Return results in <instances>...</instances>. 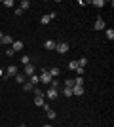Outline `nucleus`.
Here are the masks:
<instances>
[{"instance_id": "nucleus-1", "label": "nucleus", "mask_w": 114, "mask_h": 127, "mask_svg": "<svg viewBox=\"0 0 114 127\" xmlns=\"http://www.w3.org/2000/svg\"><path fill=\"white\" fill-rule=\"evenodd\" d=\"M69 49H71V46L67 42H57V46H55V51L61 53V55H65V53H69Z\"/></svg>"}, {"instance_id": "nucleus-2", "label": "nucleus", "mask_w": 114, "mask_h": 127, "mask_svg": "<svg viewBox=\"0 0 114 127\" xmlns=\"http://www.w3.org/2000/svg\"><path fill=\"white\" fill-rule=\"evenodd\" d=\"M38 78H40V82H42V84H49V82H51V76H49V72L46 68H42V72H40V76H38Z\"/></svg>"}, {"instance_id": "nucleus-3", "label": "nucleus", "mask_w": 114, "mask_h": 127, "mask_svg": "<svg viewBox=\"0 0 114 127\" xmlns=\"http://www.w3.org/2000/svg\"><path fill=\"white\" fill-rule=\"evenodd\" d=\"M17 74V64H10L8 70H6V78H11V76Z\"/></svg>"}, {"instance_id": "nucleus-4", "label": "nucleus", "mask_w": 114, "mask_h": 127, "mask_svg": "<svg viewBox=\"0 0 114 127\" xmlns=\"http://www.w3.org/2000/svg\"><path fill=\"white\" fill-rule=\"evenodd\" d=\"M84 95V87L82 85H74L72 87V97H82Z\"/></svg>"}, {"instance_id": "nucleus-5", "label": "nucleus", "mask_w": 114, "mask_h": 127, "mask_svg": "<svg viewBox=\"0 0 114 127\" xmlns=\"http://www.w3.org/2000/svg\"><path fill=\"white\" fill-rule=\"evenodd\" d=\"M46 97H48L49 101H53V99H57V89H53V87H49V89L46 91Z\"/></svg>"}, {"instance_id": "nucleus-6", "label": "nucleus", "mask_w": 114, "mask_h": 127, "mask_svg": "<svg viewBox=\"0 0 114 127\" xmlns=\"http://www.w3.org/2000/svg\"><path fill=\"white\" fill-rule=\"evenodd\" d=\"M95 31H105V21H103V17H97V19H95Z\"/></svg>"}, {"instance_id": "nucleus-7", "label": "nucleus", "mask_w": 114, "mask_h": 127, "mask_svg": "<svg viewBox=\"0 0 114 127\" xmlns=\"http://www.w3.org/2000/svg\"><path fill=\"white\" fill-rule=\"evenodd\" d=\"M23 74L31 78V76L34 74V64H25V72H23Z\"/></svg>"}, {"instance_id": "nucleus-8", "label": "nucleus", "mask_w": 114, "mask_h": 127, "mask_svg": "<svg viewBox=\"0 0 114 127\" xmlns=\"http://www.w3.org/2000/svg\"><path fill=\"white\" fill-rule=\"evenodd\" d=\"M11 49H13V51H21V49H23V42H21V40H13Z\"/></svg>"}, {"instance_id": "nucleus-9", "label": "nucleus", "mask_w": 114, "mask_h": 127, "mask_svg": "<svg viewBox=\"0 0 114 127\" xmlns=\"http://www.w3.org/2000/svg\"><path fill=\"white\" fill-rule=\"evenodd\" d=\"M13 78H15V82H17V84H25V82H27V76H25V74H19V72H17V74L13 76Z\"/></svg>"}, {"instance_id": "nucleus-10", "label": "nucleus", "mask_w": 114, "mask_h": 127, "mask_svg": "<svg viewBox=\"0 0 114 127\" xmlns=\"http://www.w3.org/2000/svg\"><path fill=\"white\" fill-rule=\"evenodd\" d=\"M55 46H57V42H53V40H46L44 42V48L46 49H55Z\"/></svg>"}, {"instance_id": "nucleus-11", "label": "nucleus", "mask_w": 114, "mask_h": 127, "mask_svg": "<svg viewBox=\"0 0 114 127\" xmlns=\"http://www.w3.org/2000/svg\"><path fill=\"white\" fill-rule=\"evenodd\" d=\"M48 72H49V76H51V78H53V80H55V78H57V76L61 74V70L57 68V66H53V68H49Z\"/></svg>"}, {"instance_id": "nucleus-12", "label": "nucleus", "mask_w": 114, "mask_h": 127, "mask_svg": "<svg viewBox=\"0 0 114 127\" xmlns=\"http://www.w3.org/2000/svg\"><path fill=\"white\" fill-rule=\"evenodd\" d=\"M105 36L112 42V40H114V29H105Z\"/></svg>"}, {"instance_id": "nucleus-13", "label": "nucleus", "mask_w": 114, "mask_h": 127, "mask_svg": "<svg viewBox=\"0 0 114 127\" xmlns=\"http://www.w3.org/2000/svg\"><path fill=\"white\" fill-rule=\"evenodd\" d=\"M0 44H8V46H11V44H13V38L8 36V34H4V36H2V42H0Z\"/></svg>"}, {"instance_id": "nucleus-14", "label": "nucleus", "mask_w": 114, "mask_h": 127, "mask_svg": "<svg viewBox=\"0 0 114 127\" xmlns=\"http://www.w3.org/2000/svg\"><path fill=\"white\" fill-rule=\"evenodd\" d=\"M34 104H36V106H40V108H42V106L46 104V101H44V97H34Z\"/></svg>"}, {"instance_id": "nucleus-15", "label": "nucleus", "mask_w": 114, "mask_h": 127, "mask_svg": "<svg viewBox=\"0 0 114 127\" xmlns=\"http://www.w3.org/2000/svg\"><path fill=\"white\" fill-rule=\"evenodd\" d=\"M49 87H53V89H59V87H61V82H59V80H51V82H49Z\"/></svg>"}, {"instance_id": "nucleus-16", "label": "nucleus", "mask_w": 114, "mask_h": 127, "mask_svg": "<svg viewBox=\"0 0 114 127\" xmlns=\"http://www.w3.org/2000/svg\"><path fill=\"white\" fill-rule=\"evenodd\" d=\"M19 8H21L23 11H25V10H29V8H31V2H29V0H23L21 4H19Z\"/></svg>"}, {"instance_id": "nucleus-17", "label": "nucleus", "mask_w": 114, "mask_h": 127, "mask_svg": "<svg viewBox=\"0 0 114 127\" xmlns=\"http://www.w3.org/2000/svg\"><path fill=\"white\" fill-rule=\"evenodd\" d=\"M33 87L34 85L31 84V82H25V84H23V91H33Z\"/></svg>"}, {"instance_id": "nucleus-18", "label": "nucleus", "mask_w": 114, "mask_h": 127, "mask_svg": "<svg viewBox=\"0 0 114 127\" xmlns=\"http://www.w3.org/2000/svg\"><path fill=\"white\" fill-rule=\"evenodd\" d=\"M46 116H48L49 120H55V116H57V114H55V110H51V108H49V110H46Z\"/></svg>"}, {"instance_id": "nucleus-19", "label": "nucleus", "mask_w": 114, "mask_h": 127, "mask_svg": "<svg viewBox=\"0 0 114 127\" xmlns=\"http://www.w3.org/2000/svg\"><path fill=\"white\" fill-rule=\"evenodd\" d=\"M29 82H31V84H33V85H36V84H40V78H38L36 74H33V76H31V80H29Z\"/></svg>"}, {"instance_id": "nucleus-20", "label": "nucleus", "mask_w": 114, "mask_h": 127, "mask_svg": "<svg viewBox=\"0 0 114 127\" xmlns=\"http://www.w3.org/2000/svg\"><path fill=\"white\" fill-rule=\"evenodd\" d=\"M49 21H51V17H49V15H44L42 19H40V23H42V25H49Z\"/></svg>"}, {"instance_id": "nucleus-21", "label": "nucleus", "mask_w": 114, "mask_h": 127, "mask_svg": "<svg viewBox=\"0 0 114 127\" xmlns=\"http://www.w3.org/2000/svg\"><path fill=\"white\" fill-rule=\"evenodd\" d=\"M86 64H87V57H80V61H78V66H82V68H84Z\"/></svg>"}, {"instance_id": "nucleus-22", "label": "nucleus", "mask_w": 114, "mask_h": 127, "mask_svg": "<svg viewBox=\"0 0 114 127\" xmlns=\"http://www.w3.org/2000/svg\"><path fill=\"white\" fill-rule=\"evenodd\" d=\"M21 64H31V57H29V55H23L21 57Z\"/></svg>"}, {"instance_id": "nucleus-23", "label": "nucleus", "mask_w": 114, "mask_h": 127, "mask_svg": "<svg viewBox=\"0 0 114 127\" xmlns=\"http://www.w3.org/2000/svg\"><path fill=\"white\" fill-rule=\"evenodd\" d=\"M93 6H95V8H103V6H105V0H93Z\"/></svg>"}, {"instance_id": "nucleus-24", "label": "nucleus", "mask_w": 114, "mask_h": 127, "mask_svg": "<svg viewBox=\"0 0 114 127\" xmlns=\"http://www.w3.org/2000/svg\"><path fill=\"white\" fill-rule=\"evenodd\" d=\"M65 87L72 89V87H74V80H65Z\"/></svg>"}, {"instance_id": "nucleus-25", "label": "nucleus", "mask_w": 114, "mask_h": 127, "mask_svg": "<svg viewBox=\"0 0 114 127\" xmlns=\"http://www.w3.org/2000/svg\"><path fill=\"white\" fill-rule=\"evenodd\" d=\"M69 68H71V70H76V68H78V61H71V63H69Z\"/></svg>"}, {"instance_id": "nucleus-26", "label": "nucleus", "mask_w": 114, "mask_h": 127, "mask_svg": "<svg viewBox=\"0 0 114 127\" xmlns=\"http://www.w3.org/2000/svg\"><path fill=\"white\" fill-rule=\"evenodd\" d=\"M74 85H84V78H82V76H78V78L74 80Z\"/></svg>"}, {"instance_id": "nucleus-27", "label": "nucleus", "mask_w": 114, "mask_h": 127, "mask_svg": "<svg viewBox=\"0 0 114 127\" xmlns=\"http://www.w3.org/2000/svg\"><path fill=\"white\" fill-rule=\"evenodd\" d=\"M4 8H13V0H4Z\"/></svg>"}, {"instance_id": "nucleus-28", "label": "nucleus", "mask_w": 114, "mask_h": 127, "mask_svg": "<svg viewBox=\"0 0 114 127\" xmlns=\"http://www.w3.org/2000/svg\"><path fill=\"white\" fill-rule=\"evenodd\" d=\"M63 93H65V97H72V89H69V87H65Z\"/></svg>"}, {"instance_id": "nucleus-29", "label": "nucleus", "mask_w": 114, "mask_h": 127, "mask_svg": "<svg viewBox=\"0 0 114 127\" xmlns=\"http://www.w3.org/2000/svg\"><path fill=\"white\" fill-rule=\"evenodd\" d=\"M34 95L36 97H44V91L42 89H34Z\"/></svg>"}, {"instance_id": "nucleus-30", "label": "nucleus", "mask_w": 114, "mask_h": 127, "mask_svg": "<svg viewBox=\"0 0 114 127\" xmlns=\"http://www.w3.org/2000/svg\"><path fill=\"white\" fill-rule=\"evenodd\" d=\"M13 53H15V51H13V49H11V48H8V49H6V55H8V57H11Z\"/></svg>"}, {"instance_id": "nucleus-31", "label": "nucleus", "mask_w": 114, "mask_h": 127, "mask_svg": "<svg viewBox=\"0 0 114 127\" xmlns=\"http://www.w3.org/2000/svg\"><path fill=\"white\" fill-rule=\"evenodd\" d=\"M15 15H17V17L23 15V10H21V8H17V10H15Z\"/></svg>"}, {"instance_id": "nucleus-32", "label": "nucleus", "mask_w": 114, "mask_h": 127, "mask_svg": "<svg viewBox=\"0 0 114 127\" xmlns=\"http://www.w3.org/2000/svg\"><path fill=\"white\" fill-rule=\"evenodd\" d=\"M76 72H78V76H82V74H84V68H82V66H78V68H76Z\"/></svg>"}, {"instance_id": "nucleus-33", "label": "nucleus", "mask_w": 114, "mask_h": 127, "mask_svg": "<svg viewBox=\"0 0 114 127\" xmlns=\"http://www.w3.org/2000/svg\"><path fill=\"white\" fill-rule=\"evenodd\" d=\"M2 36H4V34H2V31H0V42H2Z\"/></svg>"}, {"instance_id": "nucleus-34", "label": "nucleus", "mask_w": 114, "mask_h": 127, "mask_svg": "<svg viewBox=\"0 0 114 127\" xmlns=\"http://www.w3.org/2000/svg\"><path fill=\"white\" fill-rule=\"evenodd\" d=\"M0 76H4V70H2V68H0Z\"/></svg>"}, {"instance_id": "nucleus-35", "label": "nucleus", "mask_w": 114, "mask_h": 127, "mask_svg": "<svg viewBox=\"0 0 114 127\" xmlns=\"http://www.w3.org/2000/svg\"><path fill=\"white\" fill-rule=\"evenodd\" d=\"M19 127H27V125H25V123H21V125H19Z\"/></svg>"}, {"instance_id": "nucleus-36", "label": "nucleus", "mask_w": 114, "mask_h": 127, "mask_svg": "<svg viewBox=\"0 0 114 127\" xmlns=\"http://www.w3.org/2000/svg\"><path fill=\"white\" fill-rule=\"evenodd\" d=\"M44 127H51V125H44Z\"/></svg>"}]
</instances>
